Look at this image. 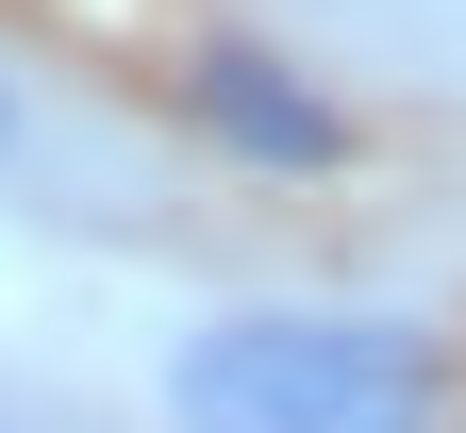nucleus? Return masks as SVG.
<instances>
[{
	"mask_svg": "<svg viewBox=\"0 0 466 433\" xmlns=\"http://www.w3.org/2000/svg\"><path fill=\"white\" fill-rule=\"evenodd\" d=\"M450 366L417 317H333V300H267V317H200L167 350V417L184 433H433Z\"/></svg>",
	"mask_w": 466,
	"mask_h": 433,
	"instance_id": "nucleus-1",
	"label": "nucleus"
},
{
	"mask_svg": "<svg viewBox=\"0 0 466 433\" xmlns=\"http://www.w3.org/2000/svg\"><path fill=\"white\" fill-rule=\"evenodd\" d=\"M184 117H200L217 150H250V167H333L350 150V117L300 67H267V50H200V67H184Z\"/></svg>",
	"mask_w": 466,
	"mask_h": 433,
	"instance_id": "nucleus-2",
	"label": "nucleus"
},
{
	"mask_svg": "<svg viewBox=\"0 0 466 433\" xmlns=\"http://www.w3.org/2000/svg\"><path fill=\"white\" fill-rule=\"evenodd\" d=\"M0 167H17V84H0Z\"/></svg>",
	"mask_w": 466,
	"mask_h": 433,
	"instance_id": "nucleus-3",
	"label": "nucleus"
},
{
	"mask_svg": "<svg viewBox=\"0 0 466 433\" xmlns=\"http://www.w3.org/2000/svg\"><path fill=\"white\" fill-rule=\"evenodd\" d=\"M0 433H34V417H0Z\"/></svg>",
	"mask_w": 466,
	"mask_h": 433,
	"instance_id": "nucleus-4",
	"label": "nucleus"
}]
</instances>
